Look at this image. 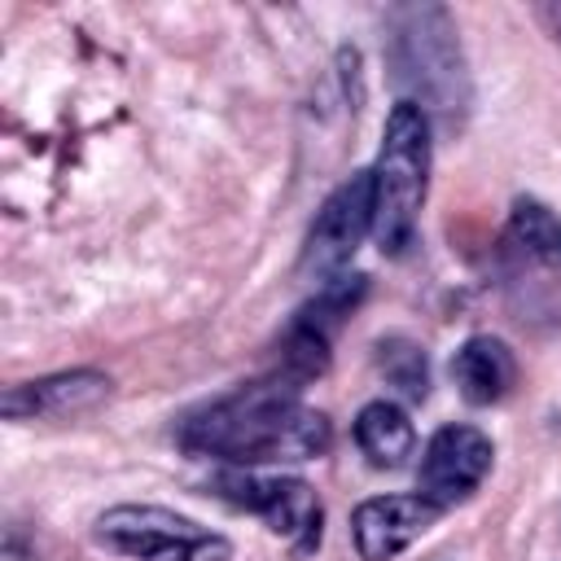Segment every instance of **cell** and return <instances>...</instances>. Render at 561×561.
<instances>
[{
    "mask_svg": "<svg viewBox=\"0 0 561 561\" xmlns=\"http://www.w3.org/2000/svg\"><path fill=\"white\" fill-rule=\"evenodd\" d=\"M355 443H359V451L368 456L373 469H399V465H408V456L416 447V434H412V421L399 403L373 399L355 416Z\"/></svg>",
    "mask_w": 561,
    "mask_h": 561,
    "instance_id": "11",
    "label": "cell"
},
{
    "mask_svg": "<svg viewBox=\"0 0 561 561\" xmlns=\"http://www.w3.org/2000/svg\"><path fill=\"white\" fill-rule=\"evenodd\" d=\"M101 399H110V377L96 368H70L53 373L39 381L9 386L0 399V412L9 421H31V416H79L92 412Z\"/></svg>",
    "mask_w": 561,
    "mask_h": 561,
    "instance_id": "8",
    "label": "cell"
},
{
    "mask_svg": "<svg viewBox=\"0 0 561 561\" xmlns=\"http://www.w3.org/2000/svg\"><path fill=\"white\" fill-rule=\"evenodd\" d=\"M276 535H285L294 543L298 557L320 548V500L302 478H267L263 482V500L254 508Z\"/></svg>",
    "mask_w": 561,
    "mask_h": 561,
    "instance_id": "10",
    "label": "cell"
},
{
    "mask_svg": "<svg viewBox=\"0 0 561 561\" xmlns=\"http://www.w3.org/2000/svg\"><path fill=\"white\" fill-rule=\"evenodd\" d=\"M447 373H451V381H456V390H460L465 403L486 408V403H500L513 390L517 359H513L508 342H500L491 333H478V337H469V342L456 346Z\"/></svg>",
    "mask_w": 561,
    "mask_h": 561,
    "instance_id": "9",
    "label": "cell"
},
{
    "mask_svg": "<svg viewBox=\"0 0 561 561\" xmlns=\"http://www.w3.org/2000/svg\"><path fill=\"white\" fill-rule=\"evenodd\" d=\"M302 381L276 373L232 394L188 412L180 421V443L197 456H219L228 465H294L329 451L333 430L324 412L298 399Z\"/></svg>",
    "mask_w": 561,
    "mask_h": 561,
    "instance_id": "1",
    "label": "cell"
},
{
    "mask_svg": "<svg viewBox=\"0 0 561 561\" xmlns=\"http://www.w3.org/2000/svg\"><path fill=\"white\" fill-rule=\"evenodd\" d=\"M508 237L522 254L548 263V267H561V219L535 202V197H517L513 202V215H508Z\"/></svg>",
    "mask_w": 561,
    "mask_h": 561,
    "instance_id": "12",
    "label": "cell"
},
{
    "mask_svg": "<svg viewBox=\"0 0 561 561\" xmlns=\"http://www.w3.org/2000/svg\"><path fill=\"white\" fill-rule=\"evenodd\" d=\"M96 543L131 561H228L232 543L158 504H118L96 517Z\"/></svg>",
    "mask_w": 561,
    "mask_h": 561,
    "instance_id": "4",
    "label": "cell"
},
{
    "mask_svg": "<svg viewBox=\"0 0 561 561\" xmlns=\"http://www.w3.org/2000/svg\"><path fill=\"white\" fill-rule=\"evenodd\" d=\"M430 188V118L421 105L399 101L386 114L381 149L373 162V241L381 254H403L416 237V215Z\"/></svg>",
    "mask_w": 561,
    "mask_h": 561,
    "instance_id": "3",
    "label": "cell"
},
{
    "mask_svg": "<svg viewBox=\"0 0 561 561\" xmlns=\"http://www.w3.org/2000/svg\"><path fill=\"white\" fill-rule=\"evenodd\" d=\"M438 504L416 495H373L355 508L351 517V535H355V552L364 561H390L399 557L408 543H416L434 522H438Z\"/></svg>",
    "mask_w": 561,
    "mask_h": 561,
    "instance_id": "7",
    "label": "cell"
},
{
    "mask_svg": "<svg viewBox=\"0 0 561 561\" xmlns=\"http://www.w3.org/2000/svg\"><path fill=\"white\" fill-rule=\"evenodd\" d=\"M535 18H539V22H548L552 39L561 44V4H539V9H535Z\"/></svg>",
    "mask_w": 561,
    "mask_h": 561,
    "instance_id": "14",
    "label": "cell"
},
{
    "mask_svg": "<svg viewBox=\"0 0 561 561\" xmlns=\"http://www.w3.org/2000/svg\"><path fill=\"white\" fill-rule=\"evenodd\" d=\"M377 368L386 373V381L408 394V399H425L430 390V368H425V351L408 337H381L377 342Z\"/></svg>",
    "mask_w": 561,
    "mask_h": 561,
    "instance_id": "13",
    "label": "cell"
},
{
    "mask_svg": "<svg viewBox=\"0 0 561 561\" xmlns=\"http://www.w3.org/2000/svg\"><path fill=\"white\" fill-rule=\"evenodd\" d=\"M386 66L390 79L408 92L403 101L421 105L425 118L434 114L443 123H456L473 101L456 22L443 4H403L390 13Z\"/></svg>",
    "mask_w": 561,
    "mask_h": 561,
    "instance_id": "2",
    "label": "cell"
},
{
    "mask_svg": "<svg viewBox=\"0 0 561 561\" xmlns=\"http://www.w3.org/2000/svg\"><path fill=\"white\" fill-rule=\"evenodd\" d=\"M368 232H373V171H355L316 210V224L302 241L298 272L316 285L337 280Z\"/></svg>",
    "mask_w": 561,
    "mask_h": 561,
    "instance_id": "5",
    "label": "cell"
},
{
    "mask_svg": "<svg viewBox=\"0 0 561 561\" xmlns=\"http://www.w3.org/2000/svg\"><path fill=\"white\" fill-rule=\"evenodd\" d=\"M495 447L478 425H443L421 456V495L438 508L469 500L491 473Z\"/></svg>",
    "mask_w": 561,
    "mask_h": 561,
    "instance_id": "6",
    "label": "cell"
}]
</instances>
